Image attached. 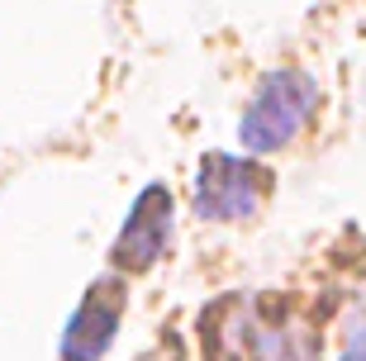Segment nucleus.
<instances>
[{"label":"nucleus","mask_w":366,"mask_h":361,"mask_svg":"<svg viewBox=\"0 0 366 361\" xmlns=\"http://www.w3.org/2000/svg\"><path fill=\"white\" fill-rule=\"evenodd\" d=\"M119 314H124V290L114 281H100L62 333V361H100L119 333Z\"/></svg>","instance_id":"20e7f679"},{"label":"nucleus","mask_w":366,"mask_h":361,"mask_svg":"<svg viewBox=\"0 0 366 361\" xmlns=\"http://www.w3.org/2000/svg\"><path fill=\"white\" fill-rule=\"evenodd\" d=\"M342 361H366V314H357L347 323V347H342Z\"/></svg>","instance_id":"423d86ee"},{"label":"nucleus","mask_w":366,"mask_h":361,"mask_svg":"<svg viewBox=\"0 0 366 361\" xmlns=\"http://www.w3.org/2000/svg\"><path fill=\"white\" fill-rule=\"evenodd\" d=\"M267 195V172L252 167L247 157L229 152H209L200 162V181H195V214L214 219V224H238L262 209Z\"/></svg>","instance_id":"f03ea898"},{"label":"nucleus","mask_w":366,"mask_h":361,"mask_svg":"<svg viewBox=\"0 0 366 361\" xmlns=\"http://www.w3.org/2000/svg\"><path fill=\"white\" fill-rule=\"evenodd\" d=\"M314 109H319V86L305 71H272L252 95V105L238 124V138L247 152H276L305 134Z\"/></svg>","instance_id":"f257e3e1"},{"label":"nucleus","mask_w":366,"mask_h":361,"mask_svg":"<svg viewBox=\"0 0 366 361\" xmlns=\"http://www.w3.org/2000/svg\"><path fill=\"white\" fill-rule=\"evenodd\" d=\"M167 238H172V195L162 186H148L138 195V204L129 209L119 242H114V267L124 271H148L162 257Z\"/></svg>","instance_id":"7ed1b4c3"},{"label":"nucleus","mask_w":366,"mask_h":361,"mask_svg":"<svg viewBox=\"0 0 366 361\" xmlns=\"http://www.w3.org/2000/svg\"><path fill=\"white\" fill-rule=\"evenodd\" d=\"M257 352H262V361H319L305 337H285V333H272V328H262Z\"/></svg>","instance_id":"39448f33"}]
</instances>
